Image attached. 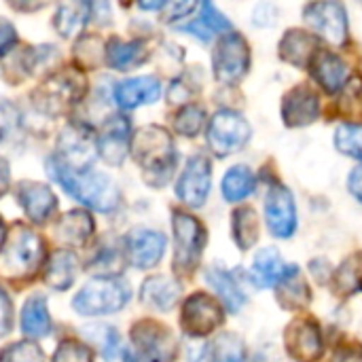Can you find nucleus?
<instances>
[{
    "label": "nucleus",
    "instance_id": "nucleus-1",
    "mask_svg": "<svg viewBox=\"0 0 362 362\" xmlns=\"http://www.w3.org/2000/svg\"><path fill=\"white\" fill-rule=\"evenodd\" d=\"M132 155L142 168L144 178L159 187L163 185L176 168V146L168 129L161 125H144L132 136Z\"/></svg>",
    "mask_w": 362,
    "mask_h": 362
},
{
    "label": "nucleus",
    "instance_id": "nucleus-2",
    "mask_svg": "<svg viewBox=\"0 0 362 362\" xmlns=\"http://www.w3.org/2000/svg\"><path fill=\"white\" fill-rule=\"evenodd\" d=\"M47 172L55 182L64 187L68 195L98 212H112L119 206V189L115 180L106 174L91 170L76 174L59 165L53 157L47 161Z\"/></svg>",
    "mask_w": 362,
    "mask_h": 362
},
{
    "label": "nucleus",
    "instance_id": "nucleus-3",
    "mask_svg": "<svg viewBox=\"0 0 362 362\" xmlns=\"http://www.w3.org/2000/svg\"><path fill=\"white\" fill-rule=\"evenodd\" d=\"M45 261V242L23 223H15L0 250V276L6 280H30Z\"/></svg>",
    "mask_w": 362,
    "mask_h": 362
},
{
    "label": "nucleus",
    "instance_id": "nucleus-4",
    "mask_svg": "<svg viewBox=\"0 0 362 362\" xmlns=\"http://www.w3.org/2000/svg\"><path fill=\"white\" fill-rule=\"evenodd\" d=\"M132 288L119 276H100L89 280L72 299V308L81 316H108L127 305Z\"/></svg>",
    "mask_w": 362,
    "mask_h": 362
},
{
    "label": "nucleus",
    "instance_id": "nucleus-5",
    "mask_svg": "<svg viewBox=\"0 0 362 362\" xmlns=\"http://www.w3.org/2000/svg\"><path fill=\"white\" fill-rule=\"evenodd\" d=\"M87 91V78L78 68H62L53 72L34 93V104L47 115H64L78 104Z\"/></svg>",
    "mask_w": 362,
    "mask_h": 362
},
{
    "label": "nucleus",
    "instance_id": "nucleus-6",
    "mask_svg": "<svg viewBox=\"0 0 362 362\" xmlns=\"http://www.w3.org/2000/svg\"><path fill=\"white\" fill-rule=\"evenodd\" d=\"M132 344L125 352V362H174L176 339L172 331L157 320H140L129 331Z\"/></svg>",
    "mask_w": 362,
    "mask_h": 362
},
{
    "label": "nucleus",
    "instance_id": "nucleus-7",
    "mask_svg": "<svg viewBox=\"0 0 362 362\" xmlns=\"http://www.w3.org/2000/svg\"><path fill=\"white\" fill-rule=\"evenodd\" d=\"M172 231H174V272L178 276L193 274L202 261L206 248V227L189 212H172Z\"/></svg>",
    "mask_w": 362,
    "mask_h": 362
},
{
    "label": "nucleus",
    "instance_id": "nucleus-8",
    "mask_svg": "<svg viewBox=\"0 0 362 362\" xmlns=\"http://www.w3.org/2000/svg\"><path fill=\"white\" fill-rule=\"evenodd\" d=\"M98 157L95 134L89 125L81 121L68 123L57 138V155L53 157L59 165L70 172H87Z\"/></svg>",
    "mask_w": 362,
    "mask_h": 362
},
{
    "label": "nucleus",
    "instance_id": "nucleus-9",
    "mask_svg": "<svg viewBox=\"0 0 362 362\" xmlns=\"http://www.w3.org/2000/svg\"><path fill=\"white\" fill-rule=\"evenodd\" d=\"M212 68L218 83H238L250 68V47L246 38L238 32L223 34L212 53Z\"/></svg>",
    "mask_w": 362,
    "mask_h": 362
},
{
    "label": "nucleus",
    "instance_id": "nucleus-10",
    "mask_svg": "<svg viewBox=\"0 0 362 362\" xmlns=\"http://www.w3.org/2000/svg\"><path fill=\"white\" fill-rule=\"evenodd\" d=\"M206 136H208V146L216 157H229L248 142L250 125L240 112L223 108L210 119Z\"/></svg>",
    "mask_w": 362,
    "mask_h": 362
},
{
    "label": "nucleus",
    "instance_id": "nucleus-11",
    "mask_svg": "<svg viewBox=\"0 0 362 362\" xmlns=\"http://www.w3.org/2000/svg\"><path fill=\"white\" fill-rule=\"evenodd\" d=\"M225 320L221 303L208 293H193L180 310V327L189 337H208Z\"/></svg>",
    "mask_w": 362,
    "mask_h": 362
},
{
    "label": "nucleus",
    "instance_id": "nucleus-12",
    "mask_svg": "<svg viewBox=\"0 0 362 362\" xmlns=\"http://www.w3.org/2000/svg\"><path fill=\"white\" fill-rule=\"evenodd\" d=\"M303 19L318 36L335 47L348 40V13L339 2H312L303 8Z\"/></svg>",
    "mask_w": 362,
    "mask_h": 362
},
{
    "label": "nucleus",
    "instance_id": "nucleus-13",
    "mask_svg": "<svg viewBox=\"0 0 362 362\" xmlns=\"http://www.w3.org/2000/svg\"><path fill=\"white\" fill-rule=\"evenodd\" d=\"M212 187V165L206 155H193L178 182H176V195L178 199L189 208H202L208 199Z\"/></svg>",
    "mask_w": 362,
    "mask_h": 362
},
{
    "label": "nucleus",
    "instance_id": "nucleus-14",
    "mask_svg": "<svg viewBox=\"0 0 362 362\" xmlns=\"http://www.w3.org/2000/svg\"><path fill=\"white\" fill-rule=\"evenodd\" d=\"M284 346L291 358L297 362H314L322 356L325 344L320 327L314 318H295L284 331Z\"/></svg>",
    "mask_w": 362,
    "mask_h": 362
},
{
    "label": "nucleus",
    "instance_id": "nucleus-15",
    "mask_svg": "<svg viewBox=\"0 0 362 362\" xmlns=\"http://www.w3.org/2000/svg\"><path fill=\"white\" fill-rule=\"evenodd\" d=\"M165 246V235L146 227L132 229L123 240L125 259L129 261V265L138 269H153L163 259Z\"/></svg>",
    "mask_w": 362,
    "mask_h": 362
},
{
    "label": "nucleus",
    "instance_id": "nucleus-16",
    "mask_svg": "<svg viewBox=\"0 0 362 362\" xmlns=\"http://www.w3.org/2000/svg\"><path fill=\"white\" fill-rule=\"evenodd\" d=\"M267 229L278 240H288L297 231V208L293 193L284 185H274L265 197Z\"/></svg>",
    "mask_w": 362,
    "mask_h": 362
},
{
    "label": "nucleus",
    "instance_id": "nucleus-17",
    "mask_svg": "<svg viewBox=\"0 0 362 362\" xmlns=\"http://www.w3.org/2000/svg\"><path fill=\"white\" fill-rule=\"evenodd\" d=\"M98 155L108 165H121L132 148V123L123 115H112L104 121L95 136Z\"/></svg>",
    "mask_w": 362,
    "mask_h": 362
},
{
    "label": "nucleus",
    "instance_id": "nucleus-18",
    "mask_svg": "<svg viewBox=\"0 0 362 362\" xmlns=\"http://www.w3.org/2000/svg\"><path fill=\"white\" fill-rule=\"evenodd\" d=\"M15 199L25 212V216L36 223L45 225L57 210V197L51 187L34 180H21L15 189Z\"/></svg>",
    "mask_w": 362,
    "mask_h": 362
},
{
    "label": "nucleus",
    "instance_id": "nucleus-19",
    "mask_svg": "<svg viewBox=\"0 0 362 362\" xmlns=\"http://www.w3.org/2000/svg\"><path fill=\"white\" fill-rule=\"evenodd\" d=\"M320 115V98L308 85L288 89L282 98V119L288 127H305Z\"/></svg>",
    "mask_w": 362,
    "mask_h": 362
},
{
    "label": "nucleus",
    "instance_id": "nucleus-20",
    "mask_svg": "<svg viewBox=\"0 0 362 362\" xmlns=\"http://www.w3.org/2000/svg\"><path fill=\"white\" fill-rule=\"evenodd\" d=\"M159 95H161V83L157 76H134L117 83L115 87V102L125 110L153 104L159 100Z\"/></svg>",
    "mask_w": 362,
    "mask_h": 362
},
{
    "label": "nucleus",
    "instance_id": "nucleus-21",
    "mask_svg": "<svg viewBox=\"0 0 362 362\" xmlns=\"http://www.w3.org/2000/svg\"><path fill=\"white\" fill-rule=\"evenodd\" d=\"M310 68H312V76L327 93H339L350 78L346 62L337 53L327 49H318V53L310 62Z\"/></svg>",
    "mask_w": 362,
    "mask_h": 362
},
{
    "label": "nucleus",
    "instance_id": "nucleus-22",
    "mask_svg": "<svg viewBox=\"0 0 362 362\" xmlns=\"http://www.w3.org/2000/svg\"><path fill=\"white\" fill-rule=\"evenodd\" d=\"M318 36L308 32V30H286V34L282 36L280 45H278V55L297 68H305L310 66V62L314 59V55L318 53Z\"/></svg>",
    "mask_w": 362,
    "mask_h": 362
},
{
    "label": "nucleus",
    "instance_id": "nucleus-23",
    "mask_svg": "<svg viewBox=\"0 0 362 362\" xmlns=\"http://www.w3.org/2000/svg\"><path fill=\"white\" fill-rule=\"evenodd\" d=\"M180 299V284L170 276H151L140 286V303L155 312H170Z\"/></svg>",
    "mask_w": 362,
    "mask_h": 362
},
{
    "label": "nucleus",
    "instance_id": "nucleus-24",
    "mask_svg": "<svg viewBox=\"0 0 362 362\" xmlns=\"http://www.w3.org/2000/svg\"><path fill=\"white\" fill-rule=\"evenodd\" d=\"M93 231H95V223L87 210H70L53 227L57 242L72 246V248L85 246L89 238L93 235Z\"/></svg>",
    "mask_w": 362,
    "mask_h": 362
},
{
    "label": "nucleus",
    "instance_id": "nucleus-25",
    "mask_svg": "<svg viewBox=\"0 0 362 362\" xmlns=\"http://www.w3.org/2000/svg\"><path fill=\"white\" fill-rule=\"evenodd\" d=\"M278 303L284 310H303L312 303V291L297 265H288L282 280L274 286Z\"/></svg>",
    "mask_w": 362,
    "mask_h": 362
},
{
    "label": "nucleus",
    "instance_id": "nucleus-26",
    "mask_svg": "<svg viewBox=\"0 0 362 362\" xmlns=\"http://www.w3.org/2000/svg\"><path fill=\"white\" fill-rule=\"evenodd\" d=\"M151 51L146 40L138 38V40H121V38H112L106 45L104 57L106 64L115 70H132L140 64H144L148 59Z\"/></svg>",
    "mask_w": 362,
    "mask_h": 362
},
{
    "label": "nucleus",
    "instance_id": "nucleus-27",
    "mask_svg": "<svg viewBox=\"0 0 362 362\" xmlns=\"http://www.w3.org/2000/svg\"><path fill=\"white\" fill-rule=\"evenodd\" d=\"M19 329L25 337L38 339L51 333V316L47 310V299L45 295H32L23 308H21V316H19Z\"/></svg>",
    "mask_w": 362,
    "mask_h": 362
},
{
    "label": "nucleus",
    "instance_id": "nucleus-28",
    "mask_svg": "<svg viewBox=\"0 0 362 362\" xmlns=\"http://www.w3.org/2000/svg\"><path fill=\"white\" fill-rule=\"evenodd\" d=\"M78 272V261L72 252L68 250H57L49 257L47 267H45V282L53 291L62 293L68 291L76 278Z\"/></svg>",
    "mask_w": 362,
    "mask_h": 362
},
{
    "label": "nucleus",
    "instance_id": "nucleus-29",
    "mask_svg": "<svg viewBox=\"0 0 362 362\" xmlns=\"http://www.w3.org/2000/svg\"><path fill=\"white\" fill-rule=\"evenodd\" d=\"M288 265L282 261L280 252L274 250V248H263L255 261H252V282L259 286V288H272L276 286L282 276L286 274Z\"/></svg>",
    "mask_w": 362,
    "mask_h": 362
},
{
    "label": "nucleus",
    "instance_id": "nucleus-30",
    "mask_svg": "<svg viewBox=\"0 0 362 362\" xmlns=\"http://www.w3.org/2000/svg\"><path fill=\"white\" fill-rule=\"evenodd\" d=\"M89 17H91V4L89 2H64L55 11L53 28L59 36L72 38L74 34H78L85 28Z\"/></svg>",
    "mask_w": 362,
    "mask_h": 362
},
{
    "label": "nucleus",
    "instance_id": "nucleus-31",
    "mask_svg": "<svg viewBox=\"0 0 362 362\" xmlns=\"http://www.w3.org/2000/svg\"><path fill=\"white\" fill-rule=\"evenodd\" d=\"M331 286H333L335 295H339L344 299L362 293V252L350 255L331 274Z\"/></svg>",
    "mask_w": 362,
    "mask_h": 362
},
{
    "label": "nucleus",
    "instance_id": "nucleus-32",
    "mask_svg": "<svg viewBox=\"0 0 362 362\" xmlns=\"http://www.w3.org/2000/svg\"><path fill=\"white\" fill-rule=\"evenodd\" d=\"M206 280H208L210 286L216 291V295H218V299L223 301V305H225L227 312L235 314V312L242 310L246 297H244L240 284L235 282V278H233L229 272H225V269H221V267H210L208 274H206Z\"/></svg>",
    "mask_w": 362,
    "mask_h": 362
},
{
    "label": "nucleus",
    "instance_id": "nucleus-33",
    "mask_svg": "<svg viewBox=\"0 0 362 362\" xmlns=\"http://www.w3.org/2000/svg\"><path fill=\"white\" fill-rule=\"evenodd\" d=\"M231 233H233V242L238 244V248L250 250L259 242V233H261V223H259L257 210L250 206H242V208L233 210Z\"/></svg>",
    "mask_w": 362,
    "mask_h": 362
},
{
    "label": "nucleus",
    "instance_id": "nucleus-34",
    "mask_svg": "<svg viewBox=\"0 0 362 362\" xmlns=\"http://www.w3.org/2000/svg\"><path fill=\"white\" fill-rule=\"evenodd\" d=\"M202 15L189 23V25H182L185 32H191L193 36H197L199 40H210L216 32H231V21L210 2H204L202 6Z\"/></svg>",
    "mask_w": 362,
    "mask_h": 362
},
{
    "label": "nucleus",
    "instance_id": "nucleus-35",
    "mask_svg": "<svg viewBox=\"0 0 362 362\" xmlns=\"http://www.w3.org/2000/svg\"><path fill=\"white\" fill-rule=\"evenodd\" d=\"M255 187H257V178H255L252 170L248 165H233L225 174L221 191L229 204H238V202H244L246 197H250Z\"/></svg>",
    "mask_w": 362,
    "mask_h": 362
},
{
    "label": "nucleus",
    "instance_id": "nucleus-36",
    "mask_svg": "<svg viewBox=\"0 0 362 362\" xmlns=\"http://www.w3.org/2000/svg\"><path fill=\"white\" fill-rule=\"evenodd\" d=\"M335 115H341L348 125H361L362 121V78L352 76L341 87L337 102H335Z\"/></svg>",
    "mask_w": 362,
    "mask_h": 362
},
{
    "label": "nucleus",
    "instance_id": "nucleus-37",
    "mask_svg": "<svg viewBox=\"0 0 362 362\" xmlns=\"http://www.w3.org/2000/svg\"><path fill=\"white\" fill-rule=\"evenodd\" d=\"M246 344L235 333H221L210 346V362H246Z\"/></svg>",
    "mask_w": 362,
    "mask_h": 362
},
{
    "label": "nucleus",
    "instance_id": "nucleus-38",
    "mask_svg": "<svg viewBox=\"0 0 362 362\" xmlns=\"http://www.w3.org/2000/svg\"><path fill=\"white\" fill-rule=\"evenodd\" d=\"M206 123V110L199 104L182 106L174 117V132L185 138H195Z\"/></svg>",
    "mask_w": 362,
    "mask_h": 362
},
{
    "label": "nucleus",
    "instance_id": "nucleus-39",
    "mask_svg": "<svg viewBox=\"0 0 362 362\" xmlns=\"http://www.w3.org/2000/svg\"><path fill=\"white\" fill-rule=\"evenodd\" d=\"M335 148L362 163V125H339L335 129Z\"/></svg>",
    "mask_w": 362,
    "mask_h": 362
},
{
    "label": "nucleus",
    "instance_id": "nucleus-40",
    "mask_svg": "<svg viewBox=\"0 0 362 362\" xmlns=\"http://www.w3.org/2000/svg\"><path fill=\"white\" fill-rule=\"evenodd\" d=\"M0 362H45L42 350L34 341H15L0 350Z\"/></svg>",
    "mask_w": 362,
    "mask_h": 362
},
{
    "label": "nucleus",
    "instance_id": "nucleus-41",
    "mask_svg": "<svg viewBox=\"0 0 362 362\" xmlns=\"http://www.w3.org/2000/svg\"><path fill=\"white\" fill-rule=\"evenodd\" d=\"M21 129L19 110L4 98H0V146L11 144Z\"/></svg>",
    "mask_w": 362,
    "mask_h": 362
},
{
    "label": "nucleus",
    "instance_id": "nucleus-42",
    "mask_svg": "<svg viewBox=\"0 0 362 362\" xmlns=\"http://www.w3.org/2000/svg\"><path fill=\"white\" fill-rule=\"evenodd\" d=\"M51 362H93V352L78 339H64L53 352Z\"/></svg>",
    "mask_w": 362,
    "mask_h": 362
},
{
    "label": "nucleus",
    "instance_id": "nucleus-43",
    "mask_svg": "<svg viewBox=\"0 0 362 362\" xmlns=\"http://www.w3.org/2000/svg\"><path fill=\"white\" fill-rule=\"evenodd\" d=\"M102 49H104L102 40L93 34H87L74 45V55L83 68H95L102 62V55H104Z\"/></svg>",
    "mask_w": 362,
    "mask_h": 362
},
{
    "label": "nucleus",
    "instance_id": "nucleus-44",
    "mask_svg": "<svg viewBox=\"0 0 362 362\" xmlns=\"http://www.w3.org/2000/svg\"><path fill=\"white\" fill-rule=\"evenodd\" d=\"M15 316H13V303L6 295V291L0 286V339L6 337L13 329Z\"/></svg>",
    "mask_w": 362,
    "mask_h": 362
},
{
    "label": "nucleus",
    "instance_id": "nucleus-45",
    "mask_svg": "<svg viewBox=\"0 0 362 362\" xmlns=\"http://www.w3.org/2000/svg\"><path fill=\"white\" fill-rule=\"evenodd\" d=\"M165 8V13H163V23H174V21H178V19H187L195 8H197V4L195 2H170V4H165L163 6Z\"/></svg>",
    "mask_w": 362,
    "mask_h": 362
},
{
    "label": "nucleus",
    "instance_id": "nucleus-46",
    "mask_svg": "<svg viewBox=\"0 0 362 362\" xmlns=\"http://www.w3.org/2000/svg\"><path fill=\"white\" fill-rule=\"evenodd\" d=\"M15 45H17V30H15V25L8 19L0 17V55L4 57L8 51L15 49Z\"/></svg>",
    "mask_w": 362,
    "mask_h": 362
},
{
    "label": "nucleus",
    "instance_id": "nucleus-47",
    "mask_svg": "<svg viewBox=\"0 0 362 362\" xmlns=\"http://www.w3.org/2000/svg\"><path fill=\"white\" fill-rule=\"evenodd\" d=\"M331 362H362V346L354 341H346L337 346Z\"/></svg>",
    "mask_w": 362,
    "mask_h": 362
},
{
    "label": "nucleus",
    "instance_id": "nucleus-48",
    "mask_svg": "<svg viewBox=\"0 0 362 362\" xmlns=\"http://www.w3.org/2000/svg\"><path fill=\"white\" fill-rule=\"evenodd\" d=\"M348 189H350V193L362 202V163L361 165H356L352 172H350V176H348Z\"/></svg>",
    "mask_w": 362,
    "mask_h": 362
},
{
    "label": "nucleus",
    "instance_id": "nucleus-49",
    "mask_svg": "<svg viewBox=\"0 0 362 362\" xmlns=\"http://www.w3.org/2000/svg\"><path fill=\"white\" fill-rule=\"evenodd\" d=\"M8 185H11V170H8L6 159H4V157H0V197H4V195H6Z\"/></svg>",
    "mask_w": 362,
    "mask_h": 362
},
{
    "label": "nucleus",
    "instance_id": "nucleus-50",
    "mask_svg": "<svg viewBox=\"0 0 362 362\" xmlns=\"http://www.w3.org/2000/svg\"><path fill=\"white\" fill-rule=\"evenodd\" d=\"M4 240H6V229H4V223H2V216H0V250L4 246Z\"/></svg>",
    "mask_w": 362,
    "mask_h": 362
}]
</instances>
